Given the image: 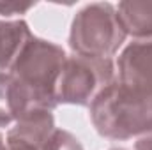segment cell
<instances>
[{
  "label": "cell",
  "instance_id": "obj_1",
  "mask_svg": "<svg viewBox=\"0 0 152 150\" xmlns=\"http://www.w3.org/2000/svg\"><path fill=\"white\" fill-rule=\"evenodd\" d=\"M66 60L60 46L39 37L28 41L9 73L14 122L30 111H53L58 106L57 83Z\"/></svg>",
  "mask_w": 152,
  "mask_h": 150
},
{
  "label": "cell",
  "instance_id": "obj_2",
  "mask_svg": "<svg viewBox=\"0 0 152 150\" xmlns=\"http://www.w3.org/2000/svg\"><path fill=\"white\" fill-rule=\"evenodd\" d=\"M96 131L108 140H131L152 131V97L127 88L118 79L88 106Z\"/></svg>",
  "mask_w": 152,
  "mask_h": 150
},
{
  "label": "cell",
  "instance_id": "obj_3",
  "mask_svg": "<svg viewBox=\"0 0 152 150\" xmlns=\"http://www.w3.org/2000/svg\"><path fill=\"white\" fill-rule=\"evenodd\" d=\"M117 9L108 2H96L78 11L71 23L69 48L76 55L110 58L126 41Z\"/></svg>",
  "mask_w": 152,
  "mask_h": 150
},
{
  "label": "cell",
  "instance_id": "obj_4",
  "mask_svg": "<svg viewBox=\"0 0 152 150\" xmlns=\"http://www.w3.org/2000/svg\"><path fill=\"white\" fill-rule=\"evenodd\" d=\"M115 79V66L112 58L99 57H67L57 83V103L90 106L92 101Z\"/></svg>",
  "mask_w": 152,
  "mask_h": 150
},
{
  "label": "cell",
  "instance_id": "obj_5",
  "mask_svg": "<svg viewBox=\"0 0 152 150\" xmlns=\"http://www.w3.org/2000/svg\"><path fill=\"white\" fill-rule=\"evenodd\" d=\"M118 81L152 97V37L136 39L118 57Z\"/></svg>",
  "mask_w": 152,
  "mask_h": 150
},
{
  "label": "cell",
  "instance_id": "obj_6",
  "mask_svg": "<svg viewBox=\"0 0 152 150\" xmlns=\"http://www.w3.org/2000/svg\"><path fill=\"white\" fill-rule=\"evenodd\" d=\"M53 131L55 118L51 111H30L16 120V125L9 129L5 141L23 143L27 147L41 150Z\"/></svg>",
  "mask_w": 152,
  "mask_h": 150
},
{
  "label": "cell",
  "instance_id": "obj_7",
  "mask_svg": "<svg viewBox=\"0 0 152 150\" xmlns=\"http://www.w3.org/2000/svg\"><path fill=\"white\" fill-rule=\"evenodd\" d=\"M34 37L25 20H0V73L9 74L21 51Z\"/></svg>",
  "mask_w": 152,
  "mask_h": 150
},
{
  "label": "cell",
  "instance_id": "obj_8",
  "mask_svg": "<svg viewBox=\"0 0 152 150\" xmlns=\"http://www.w3.org/2000/svg\"><path fill=\"white\" fill-rule=\"evenodd\" d=\"M117 16L126 36L152 37V0H122L118 2Z\"/></svg>",
  "mask_w": 152,
  "mask_h": 150
},
{
  "label": "cell",
  "instance_id": "obj_9",
  "mask_svg": "<svg viewBox=\"0 0 152 150\" xmlns=\"http://www.w3.org/2000/svg\"><path fill=\"white\" fill-rule=\"evenodd\" d=\"M41 150H83V147L78 141V138L73 136L71 133L55 129Z\"/></svg>",
  "mask_w": 152,
  "mask_h": 150
},
{
  "label": "cell",
  "instance_id": "obj_10",
  "mask_svg": "<svg viewBox=\"0 0 152 150\" xmlns=\"http://www.w3.org/2000/svg\"><path fill=\"white\" fill-rule=\"evenodd\" d=\"M14 122V115L11 110V90H9V74L0 73V127Z\"/></svg>",
  "mask_w": 152,
  "mask_h": 150
},
{
  "label": "cell",
  "instance_id": "obj_11",
  "mask_svg": "<svg viewBox=\"0 0 152 150\" xmlns=\"http://www.w3.org/2000/svg\"><path fill=\"white\" fill-rule=\"evenodd\" d=\"M36 4H18V2H0V14L4 16H14V14H25L28 9H32Z\"/></svg>",
  "mask_w": 152,
  "mask_h": 150
},
{
  "label": "cell",
  "instance_id": "obj_12",
  "mask_svg": "<svg viewBox=\"0 0 152 150\" xmlns=\"http://www.w3.org/2000/svg\"><path fill=\"white\" fill-rule=\"evenodd\" d=\"M136 150H152V131L147 133L145 136H142L136 143H134Z\"/></svg>",
  "mask_w": 152,
  "mask_h": 150
},
{
  "label": "cell",
  "instance_id": "obj_13",
  "mask_svg": "<svg viewBox=\"0 0 152 150\" xmlns=\"http://www.w3.org/2000/svg\"><path fill=\"white\" fill-rule=\"evenodd\" d=\"M4 150H36L32 147H27L23 143H14V141H5V149Z\"/></svg>",
  "mask_w": 152,
  "mask_h": 150
},
{
  "label": "cell",
  "instance_id": "obj_14",
  "mask_svg": "<svg viewBox=\"0 0 152 150\" xmlns=\"http://www.w3.org/2000/svg\"><path fill=\"white\" fill-rule=\"evenodd\" d=\"M5 149V141H4V136L0 134V150H4Z\"/></svg>",
  "mask_w": 152,
  "mask_h": 150
},
{
  "label": "cell",
  "instance_id": "obj_15",
  "mask_svg": "<svg viewBox=\"0 0 152 150\" xmlns=\"http://www.w3.org/2000/svg\"><path fill=\"white\" fill-rule=\"evenodd\" d=\"M112 150H126V149H112Z\"/></svg>",
  "mask_w": 152,
  "mask_h": 150
}]
</instances>
